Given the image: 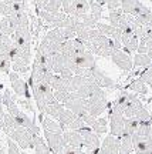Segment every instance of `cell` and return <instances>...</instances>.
<instances>
[{"label":"cell","instance_id":"obj_1","mask_svg":"<svg viewBox=\"0 0 152 154\" xmlns=\"http://www.w3.org/2000/svg\"><path fill=\"white\" fill-rule=\"evenodd\" d=\"M28 84L31 88L33 97L36 100V104H37L38 110L41 113L46 111V107L49 104L57 101L54 97V90L51 88L50 84L44 82H30V80H28Z\"/></svg>","mask_w":152,"mask_h":154},{"label":"cell","instance_id":"obj_2","mask_svg":"<svg viewBox=\"0 0 152 154\" xmlns=\"http://www.w3.org/2000/svg\"><path fill=\"white\" fill-rule=\"evenodd\" d=\"M84 44H85V49L88 51H91V53H94L97 56H101V57H111L112 53L117 50L112 38L103 36V34H100L95 38H92L91 42H85Z\"/></svg>","mask_w":152,"mask_h":154},{"label":"cell","instance_id":"obj_3","mask_svg":"<svg viewBox=\"0 0 152 154\" xmlns=\"http://www.w3.org/2000/svg\"><path fill=\"white\" fill-rule=\"evenodd\" d=\"M107 106H108V101H107V96H105V91L103 88H98L90 99H87L88 114L94 116V117L103 114L107 109Z\"/></svg>","mask_w":152,"mask_h":154},{"label":"cell","instance_id":"obj_4","mask_svg":"<svg viewBox=\"0 0 152 154\" xmlns=\"http://www.w3.org/2000/svg\"><path fill=\"white\" fill-rule=\"evenodd\" d=\"M37 16L53 27H65L70 22V14H65L64 11H46L37 9Z\"/></svg>","mask_w":152,"mask_h":154},{"label":"cell","instance_id":"obj_5","mask_svg":"<svg viewBox=\"0 0 152 154\" xmlns=\"http://www.w3.org/2000/svg\"><path fill=\"white\" fill-rule=\"evenodd\" d=\"M7 137L11 138L13 141H16L17 146L20 149H31L33 147V134L28 130L23 127H17L14 130L7 133Z\"/></svg>","mask_w":152,"mask_h":154},{"label":"cell","instance_id":"obj_6","mask_svg":"<svg viewBox=\"0 0 152 154\" xmlns=\"http://www.w3.org/2000/svg\"><path fill=\"white\" fill-rule=\"evenodd\" d=\"M78 131H80V134L82 136L84 146L91 151V154H95L97 151H100L101 143H100V138H98V133L94 131L90 126H85L84 128L78 130Z\"/></svg>","mask_w":152,"mask_h":154},{"label":"cell","instance_id":"obj_7","mask_svg":"<svg viewBox=\"0 0 152 154\" xmlns=\"http://www.w3.org/2000/svg\"><path fill=\"white\" fill-rule=\"evenodd\" d=\"M138 46H139V37L132 32V29L130 27V23H128V26L122 29V50L125 53L131 54V51H136L138 50Z\"/></svg>","mask_w":152,"mask_h":154},{"label":"cell","instance_id":"obj_8","mask_svg":"<svg viewBox=\"0 0 152 154\" xmlns=\"http://www.w3.org/2000/svg\"><path fill=\"white\" fill-rule=\"evenodd\" d=\"M44 137H46V141L49 144L50 150L53 154H64V149L67 143H65L63 134H57V133H51L44 130Z\"/></svg>","mask_w":152,"mask_h":154},{"label":"cell","instance_id":"obj_9","mask_svg":"<svg viewBox=\"0 0 152 154\" xmlns=\"http://www.w3.org/2000/svg\"><path fill=\"white\" fill-rule=\"evenodd\" d=\"M64 107L71 110L77 117H84L85 114H88L87 110V99H80L76 97L74 94H70V99L64 103Z\"/></svg>","mask_w":152,"mask_h":154},{"label":"cell","instance_id":"obj_10","mask_svg":"<svg viewBox=\"0 0 152 154\" xmlns=\"http://www.w3.org/2000/svg\"><path fill=\"white\" fill-rule=\"evenodd\" d=\"M121 9L127 14H131V16H134V17L151 13V10L145 5H142L139 0H122L121 2Z\"/></svg>","mask_w":152,"mask_h":154},{"label":"cell","instance_id":"obj_11","mask_svg":"<svg viewBox=\"0 0 152 154\" xmlns=\"http://www.w3.org/2000/svg\"><path fill=\"white\" fill-rule=\"evenodd\" d=\"M9 79H10L11 83V88L16 96L19 97H24V99H30V93H28V86L27 83L24 82L23 79H20L19 73L16 72H10L9 73Z\"/></svg>","mask_w":152,"mask_h":154},{"label":"cell","instance_id":"obj_12","mask_svg":"<svg viewBox=\"0 0 152 154\" xmlns=\"http://www.w3.org/2000/svg\"><path fill=\"white\" fill-rule=\"evenodd\" d=\"M134 151L136 154H152V134L151 136H132Z\"/></svg>","mask_w":152,"mask_h":154},{"label":"cell","instance_id":"obj_13","mask_svg":"<svg viewBox=\"0 0 152 154\" xmlns=\"http://www.w3.org/2000/svg\"><path fill=\"white\" fill-rule=\"evenodd\" d=\"M125 116L118 111H109V131L115 137H121L124 133Z\"/></svg>","mask_w":152,"mask_h":154},{"label":"cell","instance_id":"obj_14","mask_svg":"<svg viewBox=\"0 0 152 154\" xmlns=\"http://www.w3.org/2000/svg\"><path fill=\"white\" fill-rule=\"evenodd\" d=\"M111 60H112V63H114L115 66H118L120 69L125 70V72H130V70H132V67H134V60H132L131 54L125 53L122 49L115 50L114 53H112V56H111Z\"/></svg>","mask_w":152,"mask_h":154},{"label":"cell","instance_id":"obj_15","mask_svg":"<svg viewBox=\"0 0 152 154\" xmlns=\"http://www.w3.org/2000/svg\"><path fill=\"white\" fill-rule=\"evenodd\" d=\"M90 77H91L92 80H94V83H95L97 86H100L101 88H115L117 87V84H115L114 80H112L111 77L107 76L103 70H100L98 67H94V69L90 70Z\"/></svg>","mask_w":152,"mask_h":154},{"label":"cell","instance_id":"obj_16","mask_svg":"<svg viewBox=\"0 0 152 154\" xmlns=\"http://www.w3.org/2000/svg\"><path fill=\"white\" fill-rule=\"evenodd\" d=\"M130 19H131V14H127L121 7L120 9H115V10H109V13H108L109 24H112L114 27L121 29V30L128 26Z\"/></svg>","mask_w":152,"mask_h":154},{"label":"cell","instance_id":"obj_17","mask_svg":"<svg viewBox=\"0 0 152 154\" xmlns=\"http://www.w3.org/2000/svg\"><path fill=\"white\" fill-rule=\"evenodd\" d=\"M73 61L76 63V66L78 67V69H87V70H90V69L97 67L95 66V57H94V53L88 51V50L81 51V53H77V54L73 57Z\"/></svg>","mask_w":152,"mask_h":154},{"label":"cell","instance_id":"obj_18","mask_svg":"<svg viewBox=\"0 0 152 154\" xmlns=\"http://www.w3.org/2000/svg\"><path fill=\"white\" fill-rule=\"evenodd\" d=\"M120 137H115L112 134H109L104 138L98 154H120Z\"/></svg>","mask_w":152,"mask_h":154},{"label":"cell","instance_id":"obj_19","mask_svg":"<svg viewBox=\"0 0 152 154\" xmlns=\"http://www.w3.org/2000/svg\"><path fill=\"white\" fill-rule=\"evenodd\" d=\"M63 137H64L67 146H73V147H80L81 149L84 146V141H82V136L80 134V131H76V130H67V131L63 133Z\"/></svg>","mask_w":152,"mask_h":154},{"label":"cell","instance_id":"obj_20","mask_svg":"<svg viewBox=\"0 0 152 154\" xmlns=\"http://www.w3.org/2000/svg\"><path fill=\"white\" fill-rule=\"evenodd\" d=\"M41 124H43V130H47V131L51 133H57V134H63L64 133V128L60 123L54 121L50 117H43L41 119Z\"/></svg>","mask_w":152,"mask_h":154},{"label":"cell","instance_id":"obj_21","mask_svg":"<svg viewBox=\"0 0 152 154\" xmlns=\"http://www.w3.org/2000/svg\"><path fill=\"white\" fill-rule=\"evenodd\" d=\"M33 149H34L36 154H51L47 141H44L43 138L40 137V134L33 136Z\"/></svg>","mask_w":152,"mask_h":154},{"label":"cell","instance_id":"obj_22","mask_svg":"<svg viewBox=\"0 0 152 154\" xmlns=\"http://www.w3.org/2000/svg\"><path fill=\"white\" fill-rule=\"evenodd\" d=\"M65 107L63 103H58V101H54V103H51L46 107V111H44V114H47L49 117H53V119H58L60 114L63 113Z\"/></svg>","mask_w":152,"mask_h":154},{"label":"cell","instance_id":"obj_23","mask_svg":"<svg viewBox=\"0 0 152 154\" xmlns=\"http://www.w3.org/2000/svg\"><path fill=\"white\" fill-rule=\"evenodd\" d=\"M138 126H139V120L135 119V117H131V119H125V126H124V133L125 136H134L138 130Z\"/></svg>","mask_w":152,"mask_h":154},{"label":"cell","instance_id":"obj_24","mask_svg":"<svg viewBox=\"0 0 152 154\" xmlns=\"http://www.w3.org/2000/svg\"><path fill=\"white\" fill-rule=\"evenodd\" d=\"M120 154H131L134 151V144H132V137L131 136H125L122 134L120 137Z\"/></svg>","mask_w":152,"mask_h":154},{"label":"cell","instance_id":"obj_25","mask_svg":"<svg viewBox=\"0 0 152 154\" xmlns=\"http://www.w3.org/2000/svg\"><path fill=\"white\" fill-rule=\"evenodd\" d=\"M87 13H90V0H76V10L73 16L81 17Z\"/></svg>","mask_w":152,"mask_h":154},{"label":"cell","instance_id":"obj_26","mask_svg":"<svg viewBox=\"0 0 152 154\" xmlns=\"http://www.w3.org/2000/svg\"><path fill=\"white\" fill-rule=\"evenodd\" d=\"M95 27L98 29V32L103 34V36H107L109 38H112L117 34V32H118L117 27H114L112 24H107V23H97Z\"/></svg>","mask_w":152,"mask_h":154},{"label":"cell","instance_id":"obj_27","mask_svg":"<svg viewBox=\"0 0 152 154\" xmlns=\"http://www.w3.org/2000/svg\"><path fill=\"white\" fill-rule=\"evenodd\" d=\"M128 88H130L131 91H135V93H138V94H147L148 93L147 83L144 82L141 77H139V79H136V80H134V82L128 86Z\"/></svg>","mask_w":152,"mask_h":154},{"label":"cell","instance_id":"obj_28","mask_svg":"<svg viewBox=\"0 0 152 154\" xmlns=\"http://www.w3.org/2000/svg\"><path fill=\"white\" fill-rule=\"evenodd\" d=\"M13 40H11V36H6V34L0 33V53L1 54H7L9 56V51L13 47Z\"/></svg>","mask_w":152,"mask_h":154},{"label":"cell","instance_id":"obj_29","mask_svg":"<svg viewBox=\"0 0 152 154\" xmlns=\"http://www.w3.org/2000/svg\"><path fill=\"white\" fill-rule=\"evenodd\" d=\"M152 64V60L149 59L148 54H144V53H136L134 56V66L135 67H144V69H148V67Z\"/></svg>","mask_w":152,"mask_h":154},{"label":"cell","instance_id":"obj_30","mask_svg":"<svg viewBox=\"0 0 152 154\" xmlns=\"http://www.w3.org/2000/svg\"><path fill=\"white\" fill-rule=\"evenodd\" d=\"M77 119V116L73 113L71 110H68V109H64L63 110V113L60 114V117L57 119L58 120V123H60L61 126H65V127H68L73 123V121Z\"/></svg>","mask_w":152,"mask_h":154},{"label":"cell","instance_id":"obj_31","mask_svg":"<svg viewBox=\"0 0 152 154\" xmlns=\"http://www.w3.org/2000/svg\"><path fill=\"white\" fill-rule=\"evenodd\" d=\"M103 11H104V6L97 3L95 0H90V13H91L92 17H94L97 22L103 17Z\"/></svg>","mask_w":152,"mask_h":154},{"label":"cell","instance_id":"obj_32","mask_svg":"<svg viewBox=\"0 0 152 154\" xmlns=\"http://www.w3.org/2000/svg\"><path fill=\"white\" fill-rule=\"evenodd\" d=\"M135 19V23L139 24V26H144V27H152V11L151 13H147V14H141V16L134 17Z\"/></svg>","mask_w":152,"mask_h":154},{"label":"cell","instance_id":"obj_33","mask_svg":"<svg viewBox=\"0 0 152 154\" xmlns=\"http://www.w3.org/2000/svg\"><path fill=\"white\" fill-rule=\"evenodd\" d=\"M135 134H138V136H151L152 134L151 121H139V126H138V130H136Z\"/></svg>","mask_w":152,"mask_h":154},{"label":"cell","instance_id":"obj_34","mask_svg":"<svg viewBox=\"0 0 152 154\" xmlns=\"http://www.w3.org/2000/svg\"><path fill=\"white\" fill-rule=\"evenodd\" d=\"M10 69H11L10 57L7 54H1V53H0V72L9 74V73H10Z\"/></svg>","mask_w":152,"mask_h":154},{"label":"cell","instance_id":"obj_35","mask_svg":"<svg viewBox=\"0 0 152 154\" xmlns=\"http://www.w3.org/2000/svg\"><path fill=\"white\" fill-rule=\"evenodd\" d=\"M63 7V0H50L46 3L41 10H46V11H60V9ZM40 10V9H38Z\"/></svg>","mask_w":152,"mask_h":154},{"label":"cell","instance_id":"obj_36","mask_svg":"<svg viewBox=\"0 0 152 154\" xmlns=\"http://www.w3.org/2000/svg\"><path fill=\"white\" fill-rule=\"evenodd\" d=\"M91 128L98 134L100 133H107V119H97L91 126Z\"/></svg>","mask_w":152,"mask_h":154},{"label":"cell","instance_id":"obj_37","mask_svg":"<svg viewBox=\"0 0 152 154\" xmlns=\"http://www.w3.org/2000/svg\"><path fill=\"white\" fill-rule=\"evenodd\" d=\"M74 10H76V0H63V11L65 14L73 16Z\"/></svg>","mask_w":152,"mask_h":154},{"label":"cell","instance_id":"obj_38","mask_svg":"<svg viewBox=\"0 0 152 154\" xmlns=\"http://www.w3.org/2000/svg\"><path fill=\"white\" fill-rule=\"evenodd\" d=\"M85 126H87V124H85V121L82 120L81 117H77L76 120H74L70 126H68V130H76V131H78V130L84 128Z\"/></svg>","mask_w":152,"mask_h":154},{"label":"cell","instance_id":"obj_39","mask_svg":"<svg viewBox=\"0 0 152 154\" xmlns=\"http://www.w3.org/2000/svg\"><path fill=\"white\" fill-rule=\"evenodd\" d=\"M7 151L9 153L7 154H22V151H20V147L17 146L16 141H13L11 138H7Z\"/></svg>","mask_w":152,"mask_h":154},{"label":"cell","instance_id":"obj_40","mask_svg":"<svg viewBox=\"0 0 152 154\" xmlns=\"http://www.w3.org/2000/svg\"><path fill=\"white\" fill-rule=\"evenodd\" d=\"M0 14H1V16H11V14H13L11 6L4 3L3 0H0Z\"/></svg>","mask_w":152,"mask_h":154},{"label":"cell","instance_id":"obj_41","mask_svg":"<svg viewBox=\"0 0 152 154\" xmlns=\"http://www.w3.org/2000/svg\"><path fill=\"white\" fill-rule=\"evenodd\" d=\"M70 94L71 93H68V91H54V97L58 103H63V104H64L65 101L70 99Z\"/></svg>","mask_w":152,"mask_h":154},{"label":"cell","instance_id":"obj_42","mask_svg":"<svg viewBox=\"0 0 152 154\" xmlns=\"http://www.w3.org/2000/svg\"><path fill=\"white\" fill-rule=\"evenodd\" d=\"M64 154H85L84 150L80 147H73V146H65Z\"/></svg>","mask_w":152,"mask_h":154},{"label":"cell","instance_id":"obj_43","mask_svg":"<svg viewBox=\"0 0 152 154\" xmlns=\"http://www.w3.org/2000/svg\"><path fill=\"white\" fill-rule=\"evenodd\" d=\"M141 79L147 83V84L152 86V69H147V70L141 74Z\"/></svg>","mask_w":152,"mask_h":154},{"label":"cell","instance_id":"obj_44","mask_svg":"<svg viewBox=\"0 0 152 154\" xmlns=\"http://www.w3.org/2000/svg\"><path fill=\"white\" fill-rule=\"evenodd\" d=\"M81 119L85 121V124H87V126H90V127L94 124V121L97 120V117H94V116H91V114H85L84 117H81Z\"/></svg>","mask_w":152,"mask_h":154},{"label":"cell","instance_id":"obj_45","mask_svg":"<svg viewBox=\"0 0 152 154\" xmlns=\"http://www.w3.org/2000/svg\"><path fill=\"white\" fill-rule=\"evenodd\" d=\"M47 2H50V0H34V3H36V6H37V9H43Z\"/></svg>","mask_w":152,"mask_h":154},{"label":"cell","instance_id":"obj_46","mask_svg":"<svg viewBox=\"0 0 152 154\" xmlns=\"http://www.w3.org/2000/svg\"><path fill=\"white\" fill-rule=\"evenodd\" d=\"M4 111H3V104H1V103H0V126H1V124H3V117H4Z\"/></svg>","mask_w":152,"mask_h":154},{"label":"cell","instance_id":"obj_47","mask_svg":"<svg viewBox=\"0 0 152 154\" xmlns=\"http://www.w3.org/2000/svg\"><path fill=\"white\" fill-rule=\"evenodd\" d=\"M0 154H4V147H3L1 143H0Z\"/></svg>","mask_w":152,"mask_h":154},{"label":"cell","instance_id":"obj_48","mask_svg":"<svg viewBox=\"0 0 152 154\" xmlns=\"http://www.w3.org/2000/svg\"><path fill=\"white\" fill-rule=\"evenodd\" d=\"M147 54L149 56V59H151V60H152V49H149V51H148Z\"/></svg>","mask_w":152,"mask_h":154},{"label":"cell","instance_id":"obj_49","mask_svg":"<svg viewBox=\"0 0 152 154\" xmlns=\"http://www.w3.org/2000/svg\"><path fill=\"white\" fill-rule=\"evenodd\" d=\"M0 91H1V86H0Z\"/></svg>","mask_w":152,"mask_h":154},{"label":"cell","instance_id":"obj_50","mask_svg":"<svg viewBox=\"0 0 152 154\" xmlns=\"http://www.w3.org/2000/svg\"><path fill=\"white\" fill-rule=\"evenodd\" d=\"M22 154H27V153H22Z\"/></svg>","mask_w":152,"mask_h":154},{"label":"cell","instance_id":"obj_51","mask_svg":"<svg viewBox=\"0 0 152 154\" xmlns=\"http://www.w3.org/2000/svg\"><path fill=\"white\" fill-rule=\"evenodd\" d=\"M151 90H152V86H151Z\"/></svg>","mask_w":152,"mask_h":154},{"label":"cell","instance_id":"obj_52","mask_svg":"<svg viewBox=\"0 0 152 154\" xmlns=\"http://www.w3.org/2000/svg\"><path fill=\"white\" fill-rule=\"evenodd\" d=\"M0 20H1V19H0Z\"/></svg>","mask_w":152,"mask_h":154}]
</instances>
